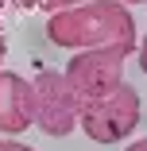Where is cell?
<instances>
[{
    "instance_id": "cell-2",
    "label": "cell",
    "mask_w": 147,
    "mask_h": 151,
    "mask_svg": "<svg viewBox=\"0 0 147 151\" xmlns=\"http://www.w3.org/2000/svg\"><path fill=\"white\" fill-rule=\"evenodd\" d=\"M139 116H143V101L139 93L120 81L116 89H108V93L93 97L89 105H81L77 112V128L89 136L93 143H116V139H124L132 136V128L139 124Z\"/></svg>"
},
{
    "instance_id": "cell-7",
    "label": "cell",
    "mask_w": 147,
    "mask_h": 151,
    "mask_svg": "<svg viewBox=\"0 0 147 151\" xmlns=\"http://www.w3.org/2000/svg\"><path fill=\"white\" fill-rule=\"evenodd\" d=\"M0 151H35V147H27L19 139H0Z\"/></svg>"
},
{
    "instance_id": "cell-8",
    "label": "cell",
    "mask_w": 147,
    "mask_h": 151,
    "mask_svg": "<svg viewBox=\"0 0 147 151\" xmlns=\"http://www.w3.org/2000/svg\"><path fill=\"white\" fill-rule=\"evenodd\" d=\"M136 50H139V70L147 74V31H143V39L136 43Z\"/></svg>"
},
{
    "instance_id": "cell-12",
    "label": "cell",
    "mask_w": 147,
    "mask_h": 151,
    "mask_svg": "<svg viewBox=\"0 0 147 151\" xmlns=\"http://www.w3.org/2000/svg\"><path fill=\"white\" fill-rule=\"evenodd\" d=\"M120 4H143V0H120Z\"/></svg>"
},
{
    "instance_id": "cell-10",
    "label": "cell",
    "mask_w": 147,
    "mask_h": 151,
    "mask_svg": "<svg viewBox=\"0 0 147 151\" xmlns=\"http://www.w3.org/2000/svg\"><path fill=\"white\" fill-rule=\"evenodd\" d=\"M128 151H147V136H143V139H139V143H132V147H128Z\"/></svg>"
},
{
    "instance_id": "cell-4",
    "label": "cell",
    "mask_w": 147,
    "mask_h": 151,
    "mask_svg": "<svg viewBox=\"0 0 147 151\" xmlns=\"http://www.w3.org/2000/svg\"><path fill=\"white\" fill-rule=\"evenodd\" d=\"M31 93H35V128L47 136H70L77 128V97L66 85L62 70H39L31 78Z\"/></svg>"
},
{
    "instance_id": "cell-3",
    "label": "cell",
    "mask_w": 147,
    "mask_h": 151,
    "mask_svg": "<svg viewBox=\"0 0 147 151\" xmlns=\"http://www.w3.org/2000/svg\"><path fill=\"white\" fill-rule=\"evenodd\" d=\"M124 47H89V50H74V58L66 62L62 78L74 89L77 105H89L93 97L108 93L124 81V62H128Z\"/></svg>"
},
{
    "instance_id": "cell-13",
    "label": "cell",
    "mask_w": 147,
    "mask_h": 151,
    "mask_svg": "<svg viewBox=\"0 0 147 151\" xmlns=\"http://www.w3.org/2000/svg\"><path fill=\"white\" fill-rule=\"evenodd\" d=\"M0 12H4V0H0Z\"/></svg>"
},
{
    "instance_id": "cell-6",
    "label": "cell",
    "mask_w": 147,
    "mask_h": 151,
    "mask_svg": "<svg viewBox=\"0 0 147 151\" xmlns=\"http://www.w3.org/2000/svg\"><path fill=\"white\" fill-rule=\"evenodd\" d=\"M70 4H81V0H43L39 12H58V8H70Z\"/></svg>"
},
{
    "instance_id": "cell-11",
    "label": "cell",
    "mask_w": 147,
    "mask_h": 151,
    "mask_svg": "<svg viewBox=\"0 0 147 151\" xmlns=\"http://www.w3.org/2000/svg\"><path fill=\"white\" fill-rule=\"evenodd\" d=\"M4 54H8V43H4V31H0V62H4Z\"/></svg>"
},
{
    "instance_id": "cell-5",
    "label": "cell",
    "mask_w": 147,
    "mask_h": 151,
    "mask_svg": "<svg viewBox=\"0 0 147 151\" xmlns=\"http://www.w3.org/2000/svg\"><path fill=\"white\" fill-rule=\"evenodd\" d=\"M27 128H35V93L31 81L0 70V132L4 136H19Z\"/></svg>"
},
{
    "instance_id": "cell-1",
    "label": "cell",
    "mask_w": 147,
    "mask_h": 151,
    "mask_svg": "<svg viewBox=\"0 0 147 151\" xmlns=\"http://www.w3.org/2000/svg\"><path fill=\"white\" fill-rule=\"evenodd\" d=\"M47 39L66 50L89 47H124L136 50V19L120 0H81V4L58 8L47 19Z\"/></svg>"
},
{
    "instance_id": "cell-9",
    "label": "cell",
    "mask_w": 147,
    "mask_h": 151,
    "mask_svg": "<svg viewBox=\"0 0 147 151\" xmlns=\"http://www.w3.org/2000/svg\"><path fill=\"white\" fill-rule=\"evenodd\" d=\"M16 4L27 8V12H39V8H43V0H16Z\"/></svg>"
}]
</instances>
